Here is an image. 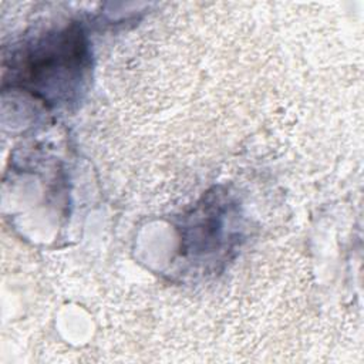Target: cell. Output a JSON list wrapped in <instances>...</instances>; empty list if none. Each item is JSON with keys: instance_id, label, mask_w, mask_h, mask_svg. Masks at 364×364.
<instances>
[{"instance_id": "1", "label": "cell", "mask_w": 364, "mask_h": 364, "mask_svg": "<svg viewBox=\"0 0 364 364\" xmlns=\"http://www.w3.org/2000/svg\"><path fill=\"white\" fill-rule=\"evenodd\" d=\"M24 87L48 102L77 90L87 68V47L80 31L64 30L40 40L24 53L20 67Z\"/></svg>"}]
</instances>
